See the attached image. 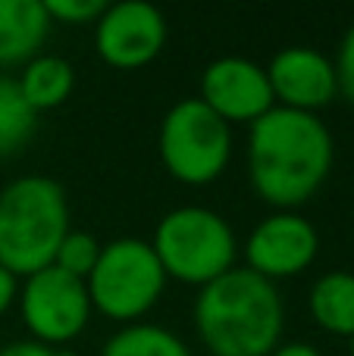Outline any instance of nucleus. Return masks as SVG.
<instances>
[{"mask_svg": "<svg viewBox=\"0 0 354 356\" xmlns=\"http://www.w3.org/2000/svg\"><path fill=\"white\" fill-rule=\"evenodd\" d=\"M192 319L210 356H270L282 344L286 303L273 282L236 266L198 288Z\"/></svg>", "mask_w": 354, "mask_h": 356, "instance_id": "2", "label": "nucleus"}, {"mask_svg": "<svg viewBox=\"0 0 354 356\" xmlns=\"http://www.w3.org/2000/svg\"><path fill=\"white\" fill-rule=\"evenodd\" d=\"M19 91L29 100V106L41 116L47 110L63 106L75 91V69L69 60L56 54H38L35 60H29L22 66V72L16 75Z\"/></svg>", "mask_w": 354, "mask_h": 356, "instance_id": "13", "label": "nucleus"}, {"mask_svg": "<svg viewBox=\"0 0 354 356\" xmlns=\"http://www.w3.org/2000/svg\"><path fill=\"white\" fill-rule=\"evenodd\" d=\"M50 29L44 0H0V69L35 60Z\"/></svg>", "mask_w": 354, "mask_h": 356, "instance_id": "12", "label": "nucleus"}, {"mask_svg": "<svg viewBox=\"0 0 354 356\" xmlns=\"http://www.w3.org/2000/svg\"><path fill=\"white\" fill-rule=\"evenodd\" d=\"M16 297H19V278L0 266V319L16 307Z\"/></svg>", "mask_w": 354, "mask_h": 356, "instance_id": "21", "label": "nucleus"}, {"mask_svg": "<svg viewBox=\"0 0 354 356\" xmlns=\"http://www.w3.org/2000/svg\"><path fill=\"white\" fill-rule=\"evenodd\" d=\"M348 353L354 356V334H351V338H348Z\"/></svg>", "mask_w": 354, "mask_h": 356, "instance_id": "23", "label": "nucleus"}, {"mask_svg": "<svg viewBox=\"0 0 354 356\" xmlns=\"http://www.w3.org/2000/svg\"><path fill=\"white\" fill-rule=\"evenodd\" d=\"M38 131V113L19 91L13 75H0V160L16 156Z\"/></svg>", "mask_w": 354, "mask_h": 356, "instance_id": "16", "label": "nucleus"}, {"mask_svg": "<svg viewBox=\"0 0 354 356\" xmlns=\"http://www.w3.org/2000/svg\"><path fill=\"white\" fill-rule=\"evenodd\" d=\"M232 125H226L201 97H185L167 110L157 135L160 163L179 184L204 188L229 169Z\"/></svg>", "mask_w": 354, "mask_h": 356, "instance_id": "6", "label": "nucleus"}, {"mask_svg": "<svg viewBox=\"0 0 354 356\" xmlns=\"http://www.w3.org/2000/svg\"><path fill=\"white\" fill-rule=\"evenodd\" d=\"M167 44V16L154 3H107L94 22V50L113 69H144Z\"/></svg>", "mask_w": 354, "mask_h": 356, "instance_id": "9", "label": "nucleus"}, {"mask_svg": "<svg viewBox=\"0 0 354 356\" xmlns=\"http://www.w3.org/2000/svg\"><path fill=\"white\" fill-rule=\"evenodd\" d=\"M100 250H104V244H100L91 232H82V228L75 232V228H69L66 238H63L60 247H56L54 266L60 272H66V275L85 282V278L94 272V266H98Z\"/></svg>", "mask_w": 354, "mask_h": 356, "instance_id": "17", "label": "nucleus"}, {"mask_svg": "<svg viewBox=\"0 0 354 356\" xmlns=\"http://www.w3.org/2000/svg\"><path fill=\"white\" fill-rule=\"evenodd\" d=\"M248 181L267 207L298 209L326 184L336 163V141L314 113L273 106L248 125Z\"/></svg>", "mask_w": 354, "mask_h": 356, "instance_id": "1", "label": "nucleus"}, {"mask_svg": "<svg viewBox=\"0 0 354 356\" xmlns=\"http://www.w3.org/2000/svg\"><path fill=\"white\" fill-rule=\"evenodd\" d=\"M307 309L323 332L348 341L354 334V272H326L307 294Z\"/></svg>", "mask_w": 354, "mask_h": 356, "instance_id": "14", "label": "nucleus"}, {"mask_svg": "<svg viewBox=\"0 0 354 356\" xmlns=\"http://www.w3.org/2000/svg\"><path fill=\"white\" fill-rule=\"evenodd\" d=\"M100 356H194V353L169 328L154 325V322H135V325H123L116 334H110Z\"/></svg>", "mask_w": 354, "mask_h": 356, "instance_id": "15", "label": "nucleus"}, {"mask_svg": "<svg viewBox=\"0 0 354 356\" xmlns=\"http://www.w3.org/2000/svg\"><path fill=\"white\" fill-rule=\"evenodd\" d=\"M238 253L245 259V269L276 284L311 269L320 253V234L298 209H276L251 228Z\"/></svg>", "mask_w": 354, "mask_h": 356, "instance_id": "8", "label": "nucleus"}, {"mask_svg": "<svg viewBox=\"0 0 354 356\" xmlns=\"http://www.w3.org/2000/svg\"><path fill=\"white\" fill-rule=\"evenodd\" d=\"M66 232V191L54 178L22 175L0 188V266L16 278L54 266Z\"/></svg>", "mask_w": 354, "mask_h": 356, "instance_id": "3", "label": "nucleus"}, {"mask_svg": "<svg viewBox=\"0 0 354 356\" xmlns=\"http://www.w3.org/2000/svg\"><path fill=\"white\" fill-rule=\"evenodd\" d=\"M167 272L151 241L116 238L104 244L94 272L85 278L91 309L110 322L135 325L160 303L167 291Z\"/></svg>", "mask_w": 354, "mask_h": 356, "instance_id": "5", "label": "nucleus"}, {"mask_svg": "<svg viewBox=\"0 0 354 356\" xmlns=\"http://www.w3.org/2000/svg\"><path fill=\"white\" fill-rule=\"evenodd\" d=\"M0 356H75L72 350H56V347L38 344V341H13V344L0 347Z\"/></svg>", "mask_w": 354, "mask_h": 356, "instance_id": "20", "label": "nucleus"}, {"mask_svg": "<svg viewBox=\"0 0 354 356\" xmlns=\"http://www.w3.org/2000/svg\"><path fill=\"white\" fill-rule=\"evenodd\" d=\"M154 247L167 278L204 288L213 278L236 269L238 238L232 225L207 207H176L157 222Z\"/></svg>", "mask_w": 354, "mask_h": 356, "instance_id": "4", "label": "nucleus"}, {"mask_svg": "<svg viewBox=\"0 0 354 356\" xmlns=\"http://www.w3.org/2000/svg\"><path fill=\"white\" fill-rule=\"evenodd\" d=\"M50 22L60 25H94L107 10L104 0H44Z\"/></svg>", "mask_w": 354, "mask_h": 356, "instance_id": "18", "label": "nucleus"}, {"mask_svg": "<svg viewBox=\"0 0 354 356\" xmlns=\"http://www.w3.org/2000/svg\"><path fill=\"white\" fill-rule=\"evenodd\" d=\"M270 356H323L314 344H305V341H282Z\"/></svg>", "mask_w": 354, "mask_h": 356, "instance_id": "22", "label": "nucleus"}, {"mask_svg": "<svg viewBox=\"0 0 354 356\" xmlns=\"http://www.w3.org/2000/svg\"><path fill=\"white\" fill-rule=\"evenodd\" d=\"M263 69H267L276 106L317 116L339 97L336 63L317 47H301V44L286 47Z\"/></svg>", "mask_w": 354, "mask_h": 356, "instance_id": "11", "label": "nucleus"}, {"mask_svg": "<svg viewBox=\"0 0 354 356\" xmlns=\"http://www.w3.org/2000/svg\"><path fill=\"white\" fill-rule=\"evenodd\" d=\"M201 104L226 125H254L276 106L267 69L248 56H220L201 72Z\"/></svg>", "mask_w": 354, "mask_h": 356, "instance_id": "10", "label": "nucleus"}, {"mask_svg": "<svg viewBox=\"0 0 354 356\" xmlns=\"http://www.w3.org/2000/svg\"><path fill=\"white\" fill-rule=\"evenodd\" d=\"M336 79H339V94L354 104V22L342 35V44L336 50Z\"/></svg>", "mask_w": 354, "mask_h": 356, "instance_id": "19", "label": "nucleus"}, {"mask_svg": "<svg viewBox=\"0 0 354 356\" xmlns=\"http://www.w3.org/2000/svg\"><path fill=\"white\" fill-rule=\"evenodd\" d=\"M16 307L31 341L56 347V350L72 344L88 328L94 313L85 282L60 272L56 266L35 272L19 284Z\"/></svg>", "mask_w": 354, "mask_h": 356, "instance_id": "7", "label": "nucleus"}]
</instances>
